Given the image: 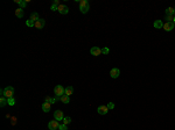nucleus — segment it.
Listing matches in <instances>:
<instances>
[{
  "mask_svg": "<svg viewBox=\"0 0 175 130\" xmlns=\"http://www.w3.org/2000/svg\"><path fill=\"white\" fill-rule=\"evenodd\" d=\"M89 9H90V4H89V1H87V0L79 1V10H81V13L85 14V13L89 12Z\"/></svg>",
  "mask_w": 175,
  "mask_h": 130,
  "instance_id": "obj_1",
  "label": "nucleus"
},
{
  "mask_svg": "<svg viewBox=\"0 0 175 130\" xmlns=\"http://www.w3.org/2000/svg\"><path fill=\"white\" fill-rule=\"evenodd\" d=\"M4 96L6 99H9V98H13L14 96V88L12 86H7L4 91Z\"/></svg>",
  "mask_w": 175,
  "mask_h": 130,
  "instance_id": "obj_2",
  "label": "nucleus"
},
{
  "mask_svg": "<svg viewBox=\"0 0 175 130\" xmlns=\"http://www.w3.org/2000/svg\"><path fill=\"white\" fill-rule=\"evenodd\" d=\"M64 91H65V88H63V86H61V85H56L55 88H54V93H55V95L58 96V98L64 94Z\"/></svg>",
  "mask_w": 175,
  "mask_h": 130,
  "instance_id": "obj_3",
  "label": "nucleus"
},
{
  "mask_svg": "<svg viewBox=\"0 0 175 130\" xmlns=\"http://www.w3.org/2000/svg\"><path fill=\"white\" fill-rule=\"evenodd\" d=\"M58 127H60V123H58V121H50L49 123H48V128H49V130H56L58 129Z\"/></svg>",
  "mask_w": 175,
  "mask_h": 130,
  "instance_id": "obj_4",
  "label": "nucleus"
},
{
  "mask_svg": "<svg viewBox=\"0 0 175 130\" xmlns=\"http://www.w3.org/2000/svg\"><path fill=\"white\" fill-rule=\"evenodd\" d=\"M54 119H55L56 121H63V119H64L63 112H62V110H56V112H54Z\"/></svg>",
  "mask_w": 175,
  "mask_h": 130,
  "instance_id": "obj_5",
  "label": "nucleus"
},
{
  "mask_svg": "<svg viewBox=\"0 0 175 130\" xmlns=\"http://www.w3.org/2000/svg\"><path fill=\"white\" fill-rule=\"evenodd\" d=\"M57 10H58V13H60V14H62V15H65V14H68L69 8H68V6H65V5H60Z\"/></svg>",
  "mask_w": 175,
  "mask_h": 130,
  "instance_id": "obj_6",
  "label": "nucleus"
},
{
  "mask_svg": "<svg viewBox=\"0 0 175 130\" xmlns=\"http://www.w3.org/2000/svg\"><path fill=\"white\" fill-rule=\"evenodd\" d=\"M44 25H46V21H44V19H39L36 22H35V28L36 29H42L44 28Z\"/></svg>",
  "mask_w": 175,
  "mask_h": 130,
  "instance_id": "obj_7",
  "label": "nucleus"
},
{
  "mask_svg": "<svg viewBox=\"0 0 175 130\" xmlns=\"http://www.w3.org/2000/svg\"><path fill=\"white\" fill-rule=\"evenodd\" d=\"M119 74H120V70L118 69V68H113V69L111 70V72H110V76H111V78H118L119 77Z\"/></svg>",
  "mask_w": 175,
  "mask_h": 130,
  "instance_id": "obj_8",
  "label": "nucleus"
},
{
  "mask_svg": "<svg viewBox=\"0 0 175 130\" xmlns=\"http://www.w3.org/2000/svg\"><path fill=\"white\" fill-rule=\"evenodd\" d=\"M90 53H91L92 56H100V53H102V49L98 48V47H92L91 50H90Z\"/></svg>",
  "mask_w": 175,
  "mask_h": 130,
  "instance_id": "obj_9",
  "label": "nucleus"
},
{
  "mask_svg": "<svg viewBox=\"0 0 175 130\" xmlns=\"http://www.w3.org/2000/svg\"><path fill=\"white\" fill-rule=\"evenodd\" d=\"M97 112H98L99 115H105V114H107V112H109V108H107V106H99L97 108Z\"/></svg>",
  "mask_w": 175,
  "mask_h": 130,
  "instance_id": "obj_10",
  "label": "nucleus"
},
{
  "mask_svg": "<svg viewBox=\"0 0 175 130\" xmlns=\"http://www.w3.org/2000/svg\"><path fill=\"white\" fill-rule=\"evenodd\" d=\"M175 28V25L173 22H166L165 25H163V29L166 30V31H170V30H173Z\"/></svg>",
  "mask_w": 175,
  "mask_h": 130,
  "instance_id": "obj_11",
  "label": "nucleus"
},
{
  "mask_svg": "<svg viewBox=\"0 0 175 130\" xmlns=\"http://www.w3.org/2000/svg\"><path fill=\"white\" fill-rule=\"evenodd\" d=\"M50 102H43L42 104V110H43L44 113H48V112H50Z\"/></svg>",
  "mask_w": 175,
  "mask_h": 130,
  "instance_id": "obj_12",
  "label": "nucleus"
},
{
  "mask_svg": "<svg viewBox=\"0 0 175 130\" xmlns=\"http://www.w3.org/2000/svg\"><path fill=\"white\" fill-rule=\"evenodd\" d=\"M14 2H17V4H19V6H20V8H25L27 6V1H25V0H14Z\"/></svg>",
  "mask_w": 175,
  "mask_h": 130,
  "instance_id": "obj_13",
  "label": "nucleus"
},
{
  "mask_svg": "<svg viewBox=\"0 0 175 130\" xmlns=\"http://www.w3.org/2000/svg\"><path fill=\"white\" fill-rule=\"evenodd\" d=\"M60 100H61V102H63V104H69L70 102V98L68 95H65V94L60 96Z\"/></svg>",
  "mask_w": 175,
  "mask_h": 130,
  "instance_id": "obj_14",
  "label": "nucleus"
},
{
  "mask_svg": "<svg viewBox=\"0 0 175 130\" xmlns=\"http://www.w3.org/2000/svg\"><path fill=\"white\" fill-rule=\"evenodd\" d=\"M72 93H74V88H72V86L65 87V91H64V94H65V95L70 96L71 94H72Z\"/></svg>",
  "mask_w": 175,
  "mask_h": 130,
  "instance_id": "obj_15",
  "label": "nucleus"
},
{
  "mask_svg": "<svg viewBox=\"0 0 175 130\" xmlns=\"http://www.w3.org/2000/svg\"><path fill=\"white\" fill-rule=\"evenodd\" d=\"M154 28H157V29L163 28V22H162L161 20H157V21L154 22Z\"/></svg>",
  "mask_w": 175,
  "mask_h": 130,
  "instance_id": "obj_16",
  "label": "nucleus"
},
{
  "mask_svg": "<svg viewBox=\"0 0 175 130\" xmlns=\"http://www.w3.org/2000/svg\"><path fill=\"white\" fill-rule=\"evenodd\" d=\"M6 104H8V99H6L5 96H1V99H0V107H5Z\"/></svg>",
  "mask_w": 175,
  "mask_h": 130,
  "instance_id": "obj_17",
  "label": "nucleus"
},
{
  "mask_svg": "<svg viewBox=\"0 0 175 130\" xmlns=\"http://www.w3.org/2000/svg\"><path fill=\"white\" fill-rule=\"evenodd\" d=\"M15 15L18 17H23V9L20 8V7L18 9H15Z\"/></svg>",
  "mask_w": 175,
  "mask_h": 130,
  "instance_id": "obj_18",
  "label": "nucleus"
},
{
  "mask_svg": "<svg viewBox=\"0 0 175 130\" xmlns=\"http://www.w3.org/2000/svg\"><path fill=\"white\" fill-rule=\"evenodd\" d=\"M32 21H34V22H36L37 20H39V14L36 13V12H33L32 14H30V17H29Z\"/></svg>",
  "mask_w": 175,
  "mask_h": 130,
  "instance_id": "obj_19",
  "label": "nucleus"
},
{
  "mask_svg": "<svg viewBox=\"0 0 175 130\" xmlns=\"http://www.w3.org/2000/svg\"><path fill=\"white\" fill-rule=\"evenodd\" d=\"M166 15H175L174 8H173V7H168V8L166 9Z\"/></svg>",
  "mask_w": 175,
  "mask_h": 130,
  "instance_id": "obj_20",
  "label": "nucleus"
},
{
  "mask_svg": "<svg viewBox=\"0 0 175 130\" xmlns=\"http://www.w3.org/2000/svg\"><path fill=\"white\" fill-rule=\"evenodd\" d=\"M69 123H71V117H69V116H65V117L63 119V124L68 125Z\"/></svg>",
  "mask_w": 175,
  "mask_h": 130,
  "instance_id": "obj_21",
  "label": "nucleus"
},
{
  "mask_svg": "<svg viewBox=\"0 0 175 130\" xmlns=\"http://www.w3.org/2000/svg\"><path fill=\"white\" fill-rule=\"evenodd\" d=\"M26 26H28V27H34L35 26V22L34 21H32L30 19H28L26 21Z\"/></svg>",
  "mask_w": 175,
  "mask_h": 130,
  "instance_id": "obj_22",
  "label": "nucleus"
},
{
  "mask_svg": "<svg viewBox=\"0 0 175 130\" xmlns=\"http://www.w3.org/2000/svg\"><path fill=\"white\" fill-rule=\"evenodd\" d=\"M15 104V99H14V96L13 98H9L8 99V106H14Z\"/></svg>",
  "mask_w": 175,
  "mask_h": 130,
  "instance_id": "obj_23",
  "label": "nucleus"
},
{
  "mask_svg": "<svg viewBox=\"0 0 175 130\" xmlns=\"http://www.w3.org/2000/svg\"><path fill=\"white\" fill-rule=\"evenodd\" d=\"M166 22H173V19H174V15H166Z\"/></svg>",
  "mask_w": 175,
  "mask_h": 130,
  "instance_id": "obj_24",
  "label": "nucleus"
},
{
  "mask_svg": "<svg viewBox=\"0 0 175 130\" xmlns=\"http://www.w3.org/2000/svg\"><path fill=\"white\" fill-rule=\"evenodd\" d=\"M50 9H52V12H55V10H57V9H58V6H57V5H55V4H52V6H50Z\"/></svg>",
  "mask_w": 175,
  "mask_h": 130,
  "instance_id": "obj_25",
  "label": "nucleus"
},
{
  "mask_svg": "<svg viewBox=\"0 0 175 130\" xmlns=\"http://www.w3.org/2000/svg\"><path fill=\"white\" fill-rule=\"evenodd\" d=\"M109 52H110L109 48H103V49H102V53H103V55H107Z\"/></svg>",
  "mask_w": 175,
  "mask_h": 130,
  "instance_id": "obj_26",
  "label": "nucleus"
},
{
  "mask_svg": "<svg viewBox=\"0 0 175 130\" xmlns=\"http://www.w3.org/2000/svg\"><path fill=\"white\" fill-rule=\"evenodd\" d=\"M58 129H60V130H68V128H67V125H65V124H63V123H62V124H60Z\"/></svg>",
  "mask_w": 175,
  "mask_h": 130,
  "instance_id": "obj_27",
  "label": "nucleus"
},
{
  "mask_svg": "<svg viewBox=\"0 0 175 130\" xmlns=\"http://www.w3.org/2000/svg\"><path fill=\"white\" fill-rule=\"evenodd\" d=\"M106 106H107V108H109V109H113V108H114V104H113V102H109Z\"/></svg>",
  "mask_w": 175,
  "mask_h": 130,
  "instance_id": "obj_28",
  "label": "nucleus"
},
{
  "mask_svg": "<svg viewBox=\"0 0 175 130\" xmlns=\"http://www.w3.org/2000/svg\"><path fill=\"white\" fill-rule=\"evenodd\" d=\"M50 100H52V98H50V96H46V99H44V102H50Z\"/></svg>",
  "mask_w": 175,
  "mask_h": 130,
  "instance_id": "obj_29",
  "label": "nucleus"
},
{
  "mask_svg": "<svg viewBox=\"0 0 175 130\" xmlns=\"http://www.w3.org/2000/svg\"><path fill=\"white\" fill-rule=\"evenodd\" d=\"M15 123H17V117H12V124L14 125Z\"/></svg>",
  "mask_w": 175,
  "mask_h": 130,
  "instance_id": "obj_30",
  "label": "nucleus"
},
{
  "mask_svg": "<svg viewBox=\"0 0 175 130\" xmlns=\"http://www.w3.org/2000/svg\"><path fill=\"white\" fill-rule=\"evenodd\" d=\"M54 4H55V5H57V6H60V1H58V0H55V1H54Z\"/></svg>",
  "mask_w": 175,
  "mask_h": 130,
  "instance_id": "obj_31",
  "label": "nucleus"
},
{
  "mask_svg": "<svg viewBox=\"0 0 175 130\" xmlns=\"http://www.w3.org/2000/svg\"><path fill=\"white\" fill-rule=\"evenodd\" d=\"M173 23L175 25V15H174V19H173Z\"/></svg>",
  "mask_w": 175,
  "mask_h": 130,
  "instance_id": "obj_32",
  "label": "nucleus"
},
{
  "mask_svg": "<svg viewBox=\"0 0 175 130\" xmlns=\"http://www.w3.org/2000/svg\"><path fill=\"white\" fill-rule=\"evenodd\" d=\"M174 14H175V8H174Z\"/></svg>",
  "mask_w": 175,
  "mask_h": 130,
  "instance_id": "obj_33",
  "label": "nucleus"
}]
</instances>
